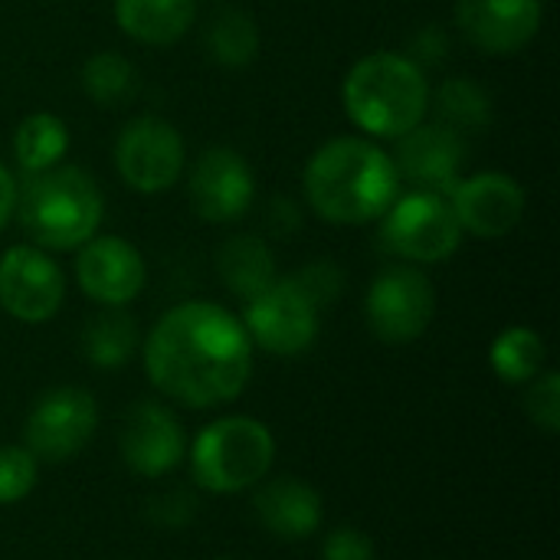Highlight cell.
<instances>
[{"label":"cell","mask_w":560,"mask_h":560,"mask_svg":"<svg viewBox=\"0 0 560 560\" xmlns=\"http://www.w3.org/2000/svg\"><path fill=\"white\" fill-rule=\"evenodd\" d=\"M144 371L167 400L210 410L236 400L253 377V341L217 302H180L144 341Z\"/></svg>","instance_id":"cell-1"},{"label":"cell","mask_w":560,"mask_h":560,"mask_svg":"<svg viewBox=\"0 0 560 560\" xmlns=\"http://www.w3.org/2000/svg\"><path fill=\"white\" fill-rule=\"evenodd\" d=\"M397 194L394 158L368 138H331L305 164V197L328 223L361 226L381 220Z\"/></svg>","instance_id":"cell-2"},{"label":"cell","mask_w":560,"mask_h":560,"mask_svg":"<svg viewBox=\"0 0 560 560\" xmlns=\"http://www.w3.org/2000/svg\"><path fill=\"white\" fill-rule=\"evenodd\" d=\"M341 102L361 131L374 138H400L417 128L430 108L427 72L404 52H371L345 75Z\"/></svg>","instance_id":"cell-3"},{"label":"cell","mask_w":560,"mask_h":560,"mask_svg":"<svg viewBox=\"0 0 560 560\" xmlns=\"http://www.w3.org/2000/svg\"><path fill=\"white\" fill-rule=\"evenodd\" d=\"M23 230L39 249H79L98 233L105 200L92 174L72 164H56L30 177L16 194Z\"/></svg>","instance_id":"cell-4"},{"label":"cell","mask_w":560,"mask_h":560,"mask_svg":"<svg viewBox=\"0 0 560 560\" xmlns=\"http://www.w3.org/2000/svg\"><path fill=\"white\" fill-rule=\"evenodd\" d=\"M276 459V436L256 417H220L190 446L194 486L213 495H240L259 486Z\"/></svg>","instance_id":"cell-5"},{"label":"cell","mask_w":560,"mask_h":560,"mask_svg":"<svg viewBox=\"0 0 560 560\" xmlns=\"http://www.w3.org/2000/svg\"><path fill=\"white\" fill-rule=\"evenodd\" d=\"M381 243L407 262H443L463 243V226L443 194L410 190L384 210Z\"/></svg>","instance_id":"cell-6"},{"label":"cell","mask_w":560,"mask_h":560,"mask_svg":"<svg viewBox=\"0 0 560 560\" xmlns=\"http://www.w3.org/2000/svg\"><path fill=\"white\" fill-rule=\"evenodd\" d=\"M98 430V404L82 387H52L26 413L23 446L36 463H69Z\"/></svg>","instance_id":"cell-7"},{"label":"cell","mask_w":560,"mask_h":560,"mask_svg":"<svg viewBox=\"0 0 560 560\" xmlns=\"http://www.w3.org/2000/svg\"><path fill=\"white\" fill-rule=\"evenodd\" d=\"M436 315L433 282L413 266L384 269L364 299V318L377 341L384 345H410L417 341Z\"/></svg>","instance_id":"cell-8"},{"label":"cell","mask_w":560,"mask_h":560,"mask_svg":"<svg viewBox=\"0 0 560 560\" xmlns=\"http://www.w3.org/2000/svg\"><path fill=\"white\" fill-rule=\"evenodd\" d=\"M243 328L253 345L269 354H305L318 338V308L292 279H276L266 292L246 302Z\"/></svg>","instance_id":"cell-9"},{"label":"cell","mask_w":560,"mask_h":560,"mask_svg":"<svg viewBox=\"0 0 560 560\" xmlns=\"http://www.w3.org/2000/svg\"><path fill=\"white\" fill-rule=\"evenodd\" d=\"M115 167L131 190L161 194L174 187L184 171V138L171 121L158 115L131 118L118 131Z\"/></svg>","instance_id":"cell-10"},{"label":"cell","mask_w":560,"mask_h":560,"mask_svg":"<svg viewBox=\"0 0 560 560\" xmlns=\"http://www.w3.org/2000/svg\"><path fill=\"white\" fill-rule=\"evenodd\" d=\"M66 299L62 269L39 246H10L0 256V305L23 325L56 318Z\"/></svg>","instance_id":"cell-11"},{"label":"cell","mask_w":560,"mask_h":560,"mask_svg":"<svg viewBox=\"0 0 560 560\" xmlns=\"http://www.w3.org/2000/svg\"><path fill=\"white\" fill-rule=\"evenodd\" d=\"M118 450L125 466L141 479H161L187 456V436L180 420L158 400H138L121 417Z\"/></svg>","instance_id":"cell-12"},{"label":"cell","mask_w":560,"mask_h":560,"mask_svg":"<svg viewBox=\"0 0 560 560\" xmlns=\"http://www.w3.org/2000/svg\"><path fill=\"white\" fill-rule=\"evenodd\" d=\"M187 190H190V203L197 217L210 223H230V220H240L253 207L256 174L240 151L217 144V148H207L194 161Z\"/></svg>","instance_id":"cell-13"},{"label":"cell","mask_w":560,"mask_h":560,"mask_svg":"<svg viewBox=\"0 0 560 560\" xmlns=\"http://www.w3.org/2000/svg\"><path fill=\"white\" fill-rule=\"evenodd\" d=\"M469 161V144L463 135L440 121H420L407 135L397 138L394 167L407 177L417 190H433L450 197L453 187L463 180V167Z\"/></svg>","instance_id":"cell-14"},{"label":"cell","mask_w":560,"mask_h":560,"mask_svg":"<svg viewBox=\"0 0 560 560\" xmlns=\"http://www.w3.org/2000/svg\"><path fill=\"white\" fill-rule=\"evenodd\" d=\"M446 200L463 233H472L479 240L509 236L525 213L522 184L502 171H482V174L463 177Z\"/></svg>","instance_id":"cell-15"},{"label":"cell","mask_w":560,"mask_h":560,"mask_svg":"<svg viewBox=\"0 0 560 560\" xmlns=\"http://www.w3.org/2000/svg\"><path fill=\"white\" fill-rule=\"evenodd\" d=\"M75 279L102 308H125L144 289V259L121 236H92L79 246Z\"/></svg>","instance_id":"cell-16"},{"label":"cell","mask_w":560,"mask_h":560,"mask_svg":"<svg viewBox=\"0 0 560 560\" xmlns=\"http://www.w3.org/2000/svg\"><path fill=\"white\" fill-rule=\"evenodd\" d=\"M541 0H459L456 7L463 36L489 56L525 49L541 30Z\"/></svg>","instance_id":"cell-17"},{"label":"cell","mask_w":560,"mask_h":560,"mask_svg":"<svg viewBox=\"0 0 560 560\" xmlns=\"http://www.w3.org/2000/svg\"><path fill=\"white\" fill-rule=\"evenodd\" d=\"M253 512L266 535L279 541H305L322 528V495L295 476L262 479Z\"/></svg>","instance_id":"cell-18"},{"label":"cell","mask_w":560,"mask_h":560,"mask_svg":"<svg viewBox=\"0 0 560 560\" xmlns=\"http://www.w3.org/2000/svg\"><path fill=\"white\" fill-rule=\"evenodd\" d=\"M197 16L194 0H115V20L125 36L144 46L177 43Z\"/></svg>","instance_id":"cell-19"},{"label":"cell","mask_w":560,"mask_h":560,"mask_svg":"<svg viewBox=\"0 0 560 560\" xmlns=\"http://www.w3.org/2000/svg\"><path fill=\"white\" fill-rule=\"evenodd\" d=\"M217 272L236 299L249 302L276 282V256L262 236L236 233L217 249Z\"/></svg>","instance_id":"cell-20"},{"label":"cell","mask_w":560,"mask_h":560,"mask_svg":"<svg viewBox=\"0 0 560 560\" xmlns=\"http://www.w3.org/2000/svg\"><path fill=\"white\" fill-rule=\"evenodd\" d=\"M82 354L98 371H118L138 354V325L121 308H102L82 328Z\"/></svg>","instance_id":"cell-21"},{"label":"cell","mask_w":560,"mask_h":560,"mask_svg":"<svg viewBox=\"0 0 560 560\" xmlns=\"http://www.w3.org/2000/svg\"><path fill=\"white\" fill-rule=\"evenodd\" d=\"M66 151H69V128L52 112H33L13 131V154L26 174L56 167Z\"/></svg>","instance_id":"cell-22"},{"label":"cell","mask_w":560,"mask_h":560,"mask_svg":"<svg viewBox=\"0 0 560 560\" xmlns=\"http://www.w3.org/2000/svg\"><path fill=\"white\" fill-rule=\"evenodd\" d=\"M492 115H495V105H492L489 89H482L469 75L446 79L436 92V121L453 128L463 138L486 131L492 125Z\"/></svg>","instance_id":"cell-23"},{"label":"cell","mask_w":560,"mask_h":560,"mask_svg":"<svg viewBox=\"0 0 560 560\" xmlns=\"http://www.w3.org/2000/svg\"><path fill=\"white\" fill-rule=\"evenodd\" d=\"M203 49L226 69H243L259 56V26L243 10H220L203 30Z\"/></svg>","instance_id":"cell-24"},{"label":"cell","mask_w":560,"mask_h":560,"mask_svg":"<svg viewBox=\"0 0 560 560\" xmlns=\"http://www.w3.org/2000/svg\"><path fill=\"white\" fill-rule=\"evenodd\" d=\"M545 358H548L545 338L525 325L505 328L489 348V364L499 374V381H505V384L535 381L545 371Z\"/></svg>","instance_id":"cell-25"},{"label":"cell","mask_w":560,"mask_h":560,"mask_svg":"<svg viewBox=\"0 0 560 560\" xmlns=\"http://www.w3.org/2000/svg\"><path fill=\"white\" fill-rule=\"evenodd\" d=\"M82 89H85V95L95 105L121 108L138 92V72H135V66L121 52L102 49V52L85 59V66H82Z\"/></svg>","instance_id":"cell-26"},{"label":"cell","mask_w":560,"mask_h":560,"mask_svg":"<svg viewBox=\"0 0 560 560\" xmlns=\"http://www.w3.org/2000/svg\"><path fill=\"white\" fill-rule=\"evenodd\" d=\"M39 463L26 446H0V505H16L36 489Z\"/></svg>","instance_id":"cell-27"},{"label":"cell","mask_w":560,"mask_h":560,"mask_svg":"<svg viewBox=\"0 0 560 560\" xmlns=\"http://www.w3.org/2000/svg\"><path fill=\"white\" fill-rule=\"evenodd\" d=\"M525 410H528V420L555 436L560 433V374L558 371H541L535 381H528V390H525Z\"/></svg>","instance_id":"cell-28"},{"label":"cell","mask_w":560,"mask_h":560,"mask_svg":"<svg viewBox=\"0 0 560 560\" xmlns=\"http://www.w3.org/2000/svg\"><path fill=\"white\" fill-rule=\"evenodd\" d=\"M305 295H308V302L322 312V308H328V305H335L338 299H341V292H345V272H341V266H335L331 259H315V262H308V266H302L295 276H289Z\"/></svg>","instance_id":"cell-29"},{"label":"cell","mask_w":560,"mask_h":560,"mask_svg":"<svg viewBox=\"0 0 560 560\" xmlns=\"http://www.w3.org/2000/svg\"><path fill=\"white\" fill-rule=\"evenodd\" d=\"M148 518L161 528H187L197 518V495H190L187 489L158 492L148 502Z\"/></svg>","instance_id":"cell-30"},{"label":"cell","mask_w":560,"mask_h":560,"mask_svg":"<svg viewBox=\"0 0 560 560\" xmlns=\"http://www.w3.org/2000/svg\"><path fill=\"white\" fill-rule=\"evenodd\" d=\"M322 560H377V545L368 532L341 525L325 535Z\"/></svg>","instance_id":"cell-31"},{"label":"cell","mask_w":560,"mask_h":560,"mask_svg":"<svg viewBox=\"0 0 560 560\" xmlns=\"http://www.w3.org/2000/svg\"><path fill=\"white\" fill-rule=\"evenodd\" d=\"M450 52V36L440 26H423L410 43V59L417 66H440Z\"/></svg>","instance_id":"cell-32"},{"label":"cell","mask_w":560,"mask_h":560,"mask_svg":"<svg viewBox=\"0 0 560 560\" xmlns=\"http://www.w3.org/2000/svg\"><path fill=\"white\" fill-rule=\"evenodd\" d=\"M266 220H269V226H272L276 233H282V236H289L295 226H302V213H299V207H295L289 197H276V200L269 203Z\"/></svg>","instance_id":"cell-33"},{"label":"cell","mask_w":560,"mask_h":560,"mask_svg":"<svg viewBox=\"0 0 560 560\" xmlns=\"http://www.w3.org/2000/svg\"><path fill=\"white\" fill-rule=\"evenodd\" d=\"M13 210H16V180H13L10 167L0 164V230L10 223Z\"/></svg>","instance_id":"cell-34"},{"label":"cell","mask_w":560,"mask_h":560,"mask_svg":"<svg viewBox=\"0 0 560 560\" xmlns=\"http://www.w3.org/2000/svg\"><path fill=\"white\" fill-rule=\"evenodd\" d=\"M223 560H226V558H223Z\"/></svg>","instance_id":"cell-35"}]
</instances>
